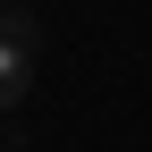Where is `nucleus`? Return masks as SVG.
Here are the masks:
<instances>
[{
	"label": "nucleus",
	"instance_id": "f257e3e1",
	"mask_svg": "<svg viewBox=\"0 0 152 152\" xmlns=\"http://www.w3.org/2000/svg\"><path fill=\"white\" fill-rule=\"evenodd\" d=\"M34 93V51L26 42H0V110H17Z\"/></svg>",
	"mask_w": 152,
	"mask_h": 152
},
{
	"label": "nucleus",
	"instance_id": "f03ea898",
	"mask_svg": "<svg viewBox=\"0 0 152 152\" xmlns=\"http://www.w3.org/2000/svg\"><path fill=\"white\" fill-rule=\"evenodd\" d=\"M0 42H26V51H42V17H34L26 0H9V9H0Z\"/></svg>",
	"mask_w": 152,
	"mask_h": 152
},
{
	"label": "nucleus",
	"instance_id": "7ed1b4c3",
	"mask_svg": "<svg viewBox=\"0 0 152 152\" xmlns=\"http://www.w3.org/2000/svg\"><path fill=\"white\" fill-rule=\"evenodd\" d=\"M0 152H9V144H0Z\"/></svg>",
	"mask_w": 152,
	"mask_h": 152
}]
</instances>
